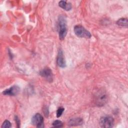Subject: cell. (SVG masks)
<instances>
[{
  "label": "cell",
  "instance_id": "cell-13",
  "mask_svg": "<svg viewBox=\"0 0 128 128\" xmlns=\"http://www.w3.org/2000/svg\"><path fill=\"white\" fill-rule=\"evenodd\" d=\"M11 126H12L11 123L10 122V121L6 120L4 121V122H3L2 126V128H11Z\"/></svg>",
  "mask_w": 128,
  "mask_h": 128
},
{
  "label": "cell",
  "instance_id": "cell-10",
  "mask_svg": "<svg viewBox=\"0 0 128 128\" xmlns=\"http://www.w3.org/2000/svg\"><path fill=\"white\" fill-rule=\"evenodd\" d=\"M58 5L60 8L66 10H70L72 8V4L70 3L67 2L66 1H60L58 2Z\"/></svg>",
  "mask_w": 128,
  "mask_h": 128
},
{
  "label": "cell",
  "instance_id": "cell-12",
  "mask_svg": "<svg viewBox=\"0 0 128 128\" xmlns=\"http://www.w3.org/2000/svg\"><path fill=\"white\" fill-rule=\"evenodd\" d=\"M63 126L62 122L59 120H56L52 123V126L54 128H61Z\"/></svg>",
  "mask_w": 128,
  "mask_h": 128
},
{
  "label": "cell",
  "instance_id": "cell-15",
  "mask_svg": "<svg viewBox=\"0 0 128 128\" xmlns=\"http://www.w3.org/2000/svg\"><path fill=\"white\" fill-rule=\"evenodd\" d=\"M43 111H44V115L46 116H48V108L44 106L43 108Z\"/></svg>",
  "mask_w": 128,
  "mask_h": 128
},
{
  "label": "cell",
  "instance_id": "cell-6",
  "mask_svg": "<svg viewBox=\"0 0 128 128\" xmlns=\"http://www.w3.org/2000/svg\"><path fill=\"white\" fill-rule=\"evenodd\" d=\"M40 75L46 79L48 82H52L53 80V74L52 70L48 68H44L40 72Z\"/></svg>",
  "mask_w": 128,
  "mask_h": 128
},
{
  "label": "cell",
  "instance_id": "cell-5",
  "mask_svg": "<svg viewBox=\"0 0 128 128\" xmlns=\"http://www.w3.org/2000/svg\"><path fill=\"white\" fill-rule=\"evenodd\" d=\"M32 123L37 128H44V118L40 114H36L32 118Z\"/></svg>",
  "mask_w": 128,
  "mask_h": 128
},
{
  "label": "cell",
  "instance_id": "cell-7",
  "mask_svg": "<svg viewBox=\"0 0 128 128\" xmlns=\"http://www.w3.org/2000/svg\"><path fill=\"white\" fill-rule=\"evenodd\" d=\"M56 62L60 68H65L66 66L64 56L63 54V52L61 49H60L58 52L56 58Z\"/></svg>",
  "mask_w": 128,
  "mask_h": 128
},
{
  "label": "cell",
  "instance_id": "cell-4",
  "mask_svg": "<svg viewBox=\"0 0 128 128\" xmlns=\"http://www.w3.org/2000/svg\"><path fill=\"white\" fill-rule=\"evenodd\" d=\"M100 125L102 128H112L114 125V119L110 116H104L100 119Z\"/></svg>",
  "mask_w": 128,
  "mask_h": 128
},
{
  "label": "cell",
  "instance_id": "cell-8",
  "mask_svg": "<svg viewBox=\"0 0 128 128\" xmlns=\"http://www.w3.org/2000/svg\"><path fill=\"white\" fill-rule=\"evenodd\" d=\"M20 88L19 86H18L14 85L9 88H8L4 90L2 92V94L4 95H8V96H16L20 92Z\"/></svg>",
  "mask_w": 128,
  "mask_h": 128
},
{
  "label": "cell",
  "instance_id": "cell-16",
  "mask_svg": "<svg viewBox=\"0 0 128 128\" xmlns=\"http://www.w3.org/2000/svg\"><path fill=\"white\" fill-rule=\"evenodd\" d=\"M15 120L18 125V127H19V126L20 125V121L17 116H15Z\"/></svg>",
  "mask_w": 128,
  "mask_h": 128
},
{
  "label": "cell",
  "instance_id": "cell-3",
  "mask_svg": "<svg viewBox=\"0 0 128 128\" xmlns=\"http://www.w3.org/2000/svg\"><path fill=\"white\" fill-rule=\"evenodd\" d=\"M75 34L78 37L89 38L91 37L90 33L84 28L80 25L76 26L74 28Z\"/></svg>",
  "mask_w": 128,
  "mask_h": 128
},
{
  "label": "cell",
  "instance_id": "cell-1",
  "mask_svg": "<svg viewBox=\"0 0 128 128\" xmlns=\"http://www.w3.org/2000/svg\"><path fill=\"white\" fill-rule=\"evenodd\" d=\"M58 30L59 38L60 40H63L67 33L66 18L64 16H60L58 19Z\"/></svg>",
  "mask_w": 128,
  "mask_h": 128
},
{
  "label": "cell",
  "instance_id": "cell-11",
  "mask_svg": "<svg viewBox=\"0 0 128 128\" xmlns=\"http://www.w3.org/2000/svg\"><path fill=\"white\" fill-rule=\"evenodd\" d=\"M116 24L120 26H128V20L126 18H120L117 21Z\"/></svg>",
  "mask_w": 128,
  "mask_h": 128
},
{
  "label": "cell",
  "instance_id": "cell-9",
  "mask_svg": "<svg viewBox=\"0 0 128 128\" xmlns=\"http://www.w3.org/2000/svg\"><path fill=\"white\" fill-rule=\"evenodd\" d=\"M83 124V120L80 118H73L70 120L68 125L70 126H75L82 125Z\"/></svg>",
  "mask_w": 128,
  "mask_h": 128
},
{
  "label": "cell",
  "instance_id": "cell-14",
  "mask_svg": "<svg viewBox=\"0 0 128 128\" xmlns=\"http://www.w3.org/2000/svg\"><path fill=\"white\" fill-rule=\"evenodd\" d=\"M64 110V109L63 107L61 106V107L58 108L56 110V116L58 118L60 116H62V114Z\"/></svg>",
  "mask_w": 128,
  "mask_h": 128
},
{
  "label": "cell",
  "instance_id": "cell-2",
  "mask_svg": "<svg viewBox=\"0 0 128 128\" xmlns=\"http://www.w3.org/2000/svg\"><path fill=\"white\" fill-rule=\"evenodd\" d=\"M95 102L99 106H104L108 100V95L104 90H100L98 91L95 96Z\"/></svg>",
  "mask_w": 128,
  "mask_h": 128
}]
</instances>
